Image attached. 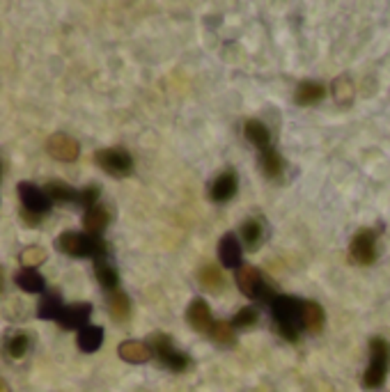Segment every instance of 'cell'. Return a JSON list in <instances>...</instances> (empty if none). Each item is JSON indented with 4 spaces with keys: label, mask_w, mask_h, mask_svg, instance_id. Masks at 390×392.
Returning a JSON list of instances; mask_svg holds the SVG:
<instances>
[{
    "label": "cell",
    "mask_w": 390,
    "mask_h": 392,
    "mask_svg": "<svg viewBox=\"0 0 390 392\" xmlns=\"http://www.w3.org/2000/svg\"><path fill=\"white\" fill-rule=\"evenodd\" d=\"M271 312L275 319V328H278L280 337L287 342H296L299 339V328H301V314H303V301L294 296H275L271 303Z\"/></svg>",
    "instance_id": "6da1fadb"
},
{
    "label": "cell",
    "mask_w": 390,
    "mask_h": 392,
    "mask_svg": "<svg viewBox=\"0 0 390 392\" xmlns=\"http://www.w3.org/2000/svg\"><path fill=\"white\" fill-rule=\"evenodd\" d=\"M56 248L69 257H92V260L106 257L104 239H101V236L85 234V232H63L58 236Z\"/></svg>",
    "instance_id": "7a4b0ae2"
},
{
    "label": "cell",
    "mask_w": 390,
    "mask_h": 392,
    "mask_svg": "<svg viewBox=\"0 0 390 392\" xmlns=\"http://www.w3.org/2000/svg\"><path fill=\"white\" fill-rule=\"evenodd\" d=\"M390 371V342L384 337L369 339V365L363 374V386L367 390H379L386 383Z\"/></svg>",
    "instance_id": "3957f363"
},
{
    "label": "cell",
    "mask_w": 390,
    "mask_h": 392,
    "mask_svg": "<svg viewBox=\"0 0 390 392\" xmlns=\"http://www.w3.org/2000/svg\"><path fill=\"white\" fill-rule=\"evenodd\" d=\"M147 346L152 351V358L159 360L163 367H168L170 371H184L189 365H191V358L174 346L172 337L166 335V333H154L149 335L147 339Z\"/></svg>",
    "instance_id": "277c9868"
},
{
    "label": "cell",
    "mask_w": 390,
    "mask_h": 392,
    "mask_svg": "<svg viewBox=\"0 0 390 392\" xmlns=\"http://www.w3.org/2000/svg\"><path fill=\"white\" fill-rule=\"evenodd\" d=\"M95 163L115 179H125L133 174V157L122 147H106L95 152Z\"/></svg>",
    "instance_id": "5b68a950"
},
{
    "label": "cell",
    "mask_w": 390,
    "mask_h": 392,
    "mask_svg": "<svg viewBox=\"0 0 390 392\" xmlns=\"http://www.w3.org/2000/svg\"><path fill=\"white\" fill-rule=\"evenodd\" d=\"M234 280H237V287L241 289L243 296L248 298H260L264 303H273V292L269 289V285L264 282V277L260 273V268L255 266H241L237 275H234Z\"/></svg>",
    "instance_id": "8992f818"
},
{
    "label": "cell",
    "mask_w": 390,
    "mask_h": 392,
    "mask_svg": "<svg viewBox=\"0 0 390 392\" xmlns=\"http://www.w3.org/2000/svg\"><path fill=\"white\" fill-rule=\"evenodd\" d=\"M349 257L358 266H369L376 262V232L365 227L354 234L352 243H349Z\"/></svg>",
    "instance_id": "52a82bcc"
},
{
    "label": "cell",
    "mask_w": 390,
    "mask_h": 392,
    "mask_svg": "<svg viewBox=\"0 0 390 392\" xmlns=\"http://www.w3.org/2000/svg\"><path fill=\"white\" fill-rule=\"evenodd\" d=\"M16 193H19V200H21V204H23V209H28L30 213L44 216V213L51 211V204L53 202L48 200L46 191L39 189V186L30 184V181H21L19 184Z\"/></svg>",
    "instance_id": "ba28073f"
},
{
    "label": "cell",
    "mask_w": 390,
    "mask_h": 392,
    "mask_svg": "<svg viewBox=\"0 0 390 392\" xmlns=\"http://www.w3.org/2000/svg\"><path fill=\"white\" fill-rule=\"evenodd\" d=\"M46 152L48 157H53L56 161L74 163L80 154V144L71 136H67V133H53V136L46 140Z\"/></svg>",
    "instance_id": "9c48e42d"
},
{
    "label": "cell",
    "mask_w": 390,
    "mask_h": 392,
    "mask_svg": "<svg viewBox=\"0 0 390 392\" xmlns=\"http://www.w3.org/2000/svg\"><path fill=\"white\" fill-rule=\"evenodd\" d=\"M186 322L193 330H198L202 335H209V330L214 326V317H211V307L207 305L204 298H193L186 307Z\"/></svg>",
    "instance_id": "30bf717a"
},
{
    "label": "cell",
    "mask_w": 390,
    "mask_h": 392,
    "mask_svg": "<svg viewBox=\"0 0 390 392\" xmlns=\"http://www.w3.org/2000/svg\"><path fill=\"white\" fill-rule=\"evenodd\" d=\"M218 260L225 268H234V271H239V268L243 266L241 264L243 262V248L232 232L225 234L218 243Z\"/></svg>",
    "instance_id": "8fae6325"
},
{
    "label": "cell",
    "mask_w": 390,
    "mask_h": 392,
    "mask_svg": "<svg viewBox=\"0 0 390 392\" xmlns=\"http://www.w3.org/2000/svg\"><path fill=\"white\" fill-rule=\"evenodd\" d=\"M90 314H92V303H71V305H65L58 324L65 330H80L90 326L88 324Z\"/></svg>",
    "instance_id": "7c38bea8"
},
{
    "label": "cell",
    "mask_w": 390,
    "mask_h": 392,
    "mask_svg": "<svg viewBox=\"0 0 390 392\" xmlns=\"http://www.w3.org/2000/svg\"><path fill=\"white\" fill-rule=\"evenodd\" d=\"M237 195V172L225 170L209 186V198L214 202H228Z\"/></svg>",
    "instance_id": "4fadbf2b"
},
{
    "label": "cell",
    "mask_w": 390,
    "mask_h": 392,
    "mask_svg": "<svg viewBox=\"0 0 390 392\" xmlns=\"http://www.w3.org/2000/svg\"><path fill=\"white\" fill-rule=\"evenodd\" d=\"M326 97V85L320 80H303L294 92L296 106H317Z\"/></svg>",
    "instance_id": "5bb4252c"
},
{
    "label": "cell",
    "mask_w": 390,
    "mask_h": 392,
    "mask_svg": "<svg viewBox=\"0 0 390 392\" xmlns=\"http://www.w3.org/2000/svg\"><path fill=\"white\" fill-rule=\"evenodd\" d=\"M117 356L131 365H140V363L152 360V351H149L147 342H140V339H127V342H122L117 346Z\"/></svg>",
    "instance_id": "9a60e30c"
},
{
    "label": "cell",
    "mask_w": 390,
    "mask_h": 392,
    "mask_svg": "<svg viewBox=\"0 0 390 392\" xmlns=\"http://www.w3.org/2000/svg\"><path fill=\"white\" fill-rule=\"evenodd\" d=\"M108 223H110V211L106 209L104 204L92 206V209H88L85 216H83L85 234H92V236H101V232L106 230Z\"/></svg>",
    "instance_id": "2e32d148"
},
{
    "label": "cell",
    "mask_w": 390,
    "mask_h": 392,
    "mask_svg": "<svg viewBox=\"0 0 390 392\" xmlns=\"http://www.w3.org/2000/svg\"><path fill=\"white\" fill-rule=\"evenodd\" d=\"M260 168H262L266 179H280L283 172H285V161L280 157V152L273 149V147L262 149L260 152Z\"/></svg>",
    "instance_id": "e0dca14e"
},
{
    "label": "cell",
    "mask_w": 390,
    "mask_h": 392,
    "mask_svg": "<svg viewBox=\"0 0 390 392\" xmlns=\"http://www.w3.org/2000/svg\"><path fill=\"white\" fill-rule=\"evenodd\" d=\"M44 191L48 195V200L53 204H71V202H78V193L76 189H71L67 181H60V179H51L46 181Z\"/></svg>",
    "instance_id": "ac0fdd59"
},
{
    "label": "cell",
    "mask_w": 390,
    "mask_h": 392,
    "mask_svg": "<svg viewBox=\"0 0 390 392\" xmlns=\"http://www.w3.org/2000/svg\"><path fill=\"white\" fill-rule=\"evenodd\" d=\"M14 282L19 289H23L28 294H44L46 292V280L42 273H37L35 268H21L14 275Z\"/></svg>",
    "instance_id": "d6986e66"
},
{
    "label": "cell",
    "mask_w": 390,
    "mask_h": 392,
    "mask_svg": "<svg viewBox=\"0 0 390 392\" xmlns=\"http://www.w3.org/2000/svg\"><path fill=\"white\" fill-rule=\"evenodd\" d=\"M243 136L251 144H255L260 152L271 147V133H269V127L262 124L260 120H248L243 124Z\"/></svg>",
    "instance_id": "ffe728a7"
},
{
    "label": "cell",
    "mask_w": 390,
    "mask_h": 392,
    "mask_svg": "<svg viewBox=\"0 0 390 392\" xmlns=\"http://www.w3.org/2000/svg\"><path fill=\"white\" fill-rule=\"evenodd\" d=\"M301 328L307 333L317 335L324 328V307L315 301H303V314H301Z\"/></svg>",
    "instance_id": "44dd1931"
},
{
    "label": "cell",
    "mask_w": 390,
    "mask_h": 392,
    "mask_svg": "<svg viewBox=\"0 0 390 392\" xmlns=\"http://www.w3.org/2000/svg\"><path fill=\"white\" fill-rule=\"evenodd\" d=\"M108 312L112 317V322H129L131 317V301L129 296L122 292V289H115V292L108 294Z\"/></svg>",
    "instance_id": "7402d4cb"
},
{
    "label": "cell",
    "mask_w": 390,
    "mask_h": 392,
    "mask_svg": "<svg viewBox=\"0 0 390 392\" xmlns=\"http://www.w3.org/2000/svg\"><path fill=\"white\" fill-rule=\"evenodd\" d=\"M95 273H97V280L99 285L106 289V292H115V289H120V275L115 271V266L108 264L106 257H99V260H95Z\"/></svg>",
    "instance_id": "603a6c76"
},
{
    "label": "cell",
    "mask_w": 390,
    "mask_h": 392,
    "mask_svg": "<svg viewBox=\"0 0 390 392\" xmlns=\"http://www.w3.org/2000/svg\"><path fill=\"white\" fill-rule=\"evenodd\" d=\"M198 280L207 292H214V294L223 292V287H225V275L216 264H204L198 273Z\"/></svg>",
    "instance_id": "cb8c5ba5"
},
{
    "label": "cell",
    "mask_w": 390,
    "mask_h": 392,
    "mask_svg": "<svg viewBox=\"0 0 390 392\" xmlns=\"http://www.w3.org/2000/svg\"><path fill=\"white\" fill-rule=\"evenodd\" d=\"M78 349L83 351V354H95V351L101 346V342H104V330H101L99 326H85L78 330Z\"/></svg>",
    "instance_id": "d4e9b609"
},
{
    "label": "cell",
    "mask_w": 390,
    "mask_h": 392,
    "mask_svg": "<svg viewBox=\"0 0 390 392\" xmlns=\"http://www.w3.org/2000/svg\"><path fill=\"white\" fill-rule=\"evenodd\" d=\"M241 239L248 250H258L264 241V225L260 218H248L241 225Z\"/></svg>",
    "instance_id": "484cf974"
},
{
    "label": "cell",
    "mask_w": 390,
    "mask_h": 392,
    "mask_svg": "<svg viewBox=\"0 0 390 392\" xmlns=\"http://www.w3.org/2000/svg\"><path fill=\"white\" fill-rule=\"evenodd\" d=\"M234 328L232 322H225V319H221V322H214L211 330H209V337L214 339L216 344L221 346H232L234 342H237V337H234Z\"/></svg>",
    "instance_id": "4316f807"
},
{
    "label": "cell",
    "mask_w": 390,
    "mask_h": 392,
    "mask_svg": "<svg viewBox=\"0 0 390 392\" xmlns=\"http://www.w3.org/2000/svg\"><path fill=\"white\" fill-rule=\"evenodd\" d=\"M63 301H60V296L56 294H44L42 303L37 305V317L39 319H53V322H58L60 314H63Z\"/></svg>",
    "instance_id": "83f0119b"
},
{
    "label": "cell",
    "mask_w": 390,
    "mask_h": 392,
    "mask_svg": "<svg viewBox=\"0 0 390 392\" xmlns=\"http://www.w3.org/2000/svg\"><path fill=\"white\" fill-rule=\"evenodd\" d=\"M333 95H335V101L342 103V106H349L352 103V97H354V88H352V80L347 76H340L333 80Z\"/></svg>",
    "instance_id": "f1b7e54d"
},
{
    "label": "cell",
    "mask_w": 390,
    "mask_h": 392,
    "mask_svg": "<svg viewBox=\"0 0 390 392\" xmlns=\"http://www.w3.org/2000/svg\"><path fill=\"white\" fill-rule=\"evenodd\" d=\"M19 257H21L23 268H35V266H39L46 260V250H44V248H39V245H30Z\"/></svg>",
    "instance_id": "f546056e"
},
{
    "label": "cell",
    "mask_w": 390,
    "mask_h": 392,
    "mask_svg": "<svg viewBox=\"0 0 390 392\" xmlns=\"http://www.w3.org/2000/svg\"><path fill=\"white\" fill-rule=\"evenodd\" d=\"M28 349H30V339L23 333H19V335L7 339V354L12 358H23L28 354Z\"/></svg>",
    "instance_id": "4dcf8cb0"
},
{
    "label": "cell",
    "mask_w": 390,
    "mask_h": 392,
    "mask_svg": "<svg viewBox=\"0 0 390 392\" xmlns=\"http://www.w3.org/2000/svg\"><path fill=\"white\" fill-rule=\"evenodd\" d=\"M258 319H260V314H258V309L255 307H241L239 312L234 314L232 326L234 328H251V326L258 324Z\"/></svg>",
    "instance_id": "1f68e13d"
},
{
    "label": "cell",
    "mask_w": 390,
    "mask_h": 392,
    "mask_svg": "<svg viewBox=\"0 0 390 392\" xmlns=\"http://www.w3.org/2000/svg\"><path fill=\"white\" fill-rule=\"evenodd\" d=\"M101 200V191H99V186H85L83 191L78 193V204L83 206V209H92V206H97Z\"/></svg>",
    "instance_id": "d6a6232c"
},
{
    "label": "cell",
    "mask_w": 390,
    "mask_h": 392,
    "mask_svg": "<svg viewBox=\"0 0 390 392\" xmlns=\"http://www.w3.org/2000/svg\"><path fill=\"white\" fill-rule=\"evenodd\" d=\"M21 218H23V223H26L28 227H39V218H42V216L30 213L28 209H23V206H21Z\"/></svg>",
    "instance_id": "836d02e7"
},
{
    "label": "cell",
    "mask_w": 390,
    "mask_h": 392,
    "mask_svg": "<svg viewBox=\"0 0 390 392\" xmlns=\"http://www.w3.org/2000/svg\"><path fill=\"white\" fill-rule=\"evenodd\" d=\"M3 392H9V390H7V383H5V381H3Z\"/></svg>",
    "instance_id": "e575fe53"
}]
</instances>
